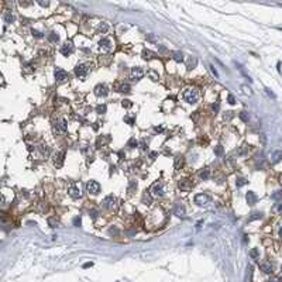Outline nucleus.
I'll use <instances>...</instances> for the list:
<instances>
[{
  "label": "nucleus",
  "mask_w": 282,
  "mask_h": 282,
  "mask_svg": "<svg viewBox=\"0 0 282 282\" xmlns=\"http://www.w3.org/2000/svg\"><path fill=\"white\" fill-rule=\"evenodd\" d=\"M182 96H183V99L186 100L188 103L193 104V103H196V102H198V99H199V92L196 90L195 88H186L185 90H183Z\"/></svg>",
  "instance_id": "nucleus-1"
},
{
  "label": "nucleus",
  "mask_w": 282,
  "mask_h": 282,
  "mask_svg": "<svg viewBox=\"0 0 282 282\" xmlns=\"http://www.w3.org/2000/svg\"><path fill=\"white\" fill-rule=\"evenodd\" d=\"M151 193H152L154 198H161V196H164V193H165L164 183L162 182L154 183V185H152V189H151Z\"/></svg>",
  "instance_id": "nucleus-2"
},
{
  "label": "nucleus",
  "mask_w": 282,
  "mask_h": 282,
  "mask_svg": "<svg viewBox=\"0 0 282 282\" xmlns=\"http://www.w3.org/2000/svg\"><path fill=\"white\" fill-rule=\"evenodd\" d=\"M89 72V68L85 64H79V65L75 66V75H76V78H79V79H85L86 78V75H88Z\"/></svg>",
  "instance_id": "nucleus-3"
},
{
  "label": "nucleus",
  "mask_w": 282,
  "mask_h": 282,
  "mask_svg": "<svg viewBox=\"0 0 282 282\" xmlns=\"http://www.w3.org/2000/svg\"><path fill=\"white\" fill-rule=\"evenodd\" d=\"M86 189H88L89 193L97 195L100 192V185H99V182L90 179V181H88V183H86Z\"/></svg>",
  "instance_id": "nucleus-4"
},
{
  "label": "nucleus",
  "mask_w": 282,
  "mask_h": 282,
  "mask_svg": "<svg viewBox=\"0 0 282 282\" xmlns=\"http://www.w3.org/2000/svg\"><path fill=\"white\" fill-rule=\"evenodd\" d=\"M113 48V44L109 38H103V40L99 41V51L100 52H110Z\"/></svg>",
  "instance_id": "nucleus-5"
},
{
  "label": "nucleus",
  "mask_w": 282,
  "mask_h": 282,
  "mask_svg": "<svg viewBox=\"0 0 282 282\" xmlns=\"http://www.w3.org/2000/svg\"><path fill=\"white\" fill-rule=\"evenodd\" d=\"M55 81L58 82V83H62V82H66L68 79H69V76H68V72H65L64 69H61V68H58V69H55Z\"/></svg>",
  "instance_id": "nucleus-6"
},
{
  "label": "nucleus",
  "mask_w": 282,
  "mask_h": 282,
  "mask_svg": "<svg viewBox=\"0 0 282 282\" xmlns=\"http://www.w3.org/2000/svg\"><path fill=\"white\" fill-rule=\"evenodd\" d=\"M68 193H69V196L72 199H79L82 196V191L81 188L78 186V185H75V183H72L69 188H68Z\"/></svg>",
  "instance_id": "nucleus-7"
},
{
  "label": "nucleus",
  "mask_w": 282,
  "mask_h": 282,
  "mask_svg": "<svg viewBox=\"0 0 282 282\" xmlns=\"http://www.w3.org/2000/svg\"><path fill=\"white\" fill-rule=\"evenodd\" d=\"M143 76H144L143 68H140V66H134V68H131V71H130V78H131L133 81H140Z\"/></svg>",
  "instance_id": "nucleus-8"
},
{
  "label": "nucleus",
  "mask_w": 282,
  "mask_h": 282,
  "mask_svg": "<svg viewBox=\"0 0 282 282\" xmlns=\"http://www.w3.org/2000/svg\"><path fill=\"white\" fill-rule=\"evenodd\" d=\"M66 130H68V126H66L65 120H59L54 124V133H57V134H65Z\"/></svg>",
  "instance_id": "nucleus-9"
},
{
  "label": "nucleus",
  "mask_w": 282,
  "mask_h": 282,
  "mask_svg": "<svg viewBox=\"0 0 282 282\" xmlns=\"http://www.w3.org/2000/svg\"><path fill=\"white\" fill-rule=\"evenodd\" d=\"M209 202H210V198L206 193H198L196 196H195V203L199 205V206L209 205Z\"/></svg>",
  "instance_id": "nucleus-10"
},
{
  "label": "nucleus",
  "mask_w": 282,
  "mask_h": 282,
  "mask_svg": "<svg viewBox=\"0 0 282 282\" xmlns=\"http://www.w3.org/2000/svg\"><path fill=\"white\" fill-rule=\"evenodd\" d=\"M178 188H179L181 191H183V192H188V191H191L192 188H193V182H192L191 179H181L179 181V183H178Z\"/></svg>",
  "instance_id": "nucleus-11"
},
{
  "label": "nucleus",
  "mask_w": 282,
  "mask_h": 282,
  "mask_svg": "<svg viewBox=\"0 0 282 282\" xmlns=\"http://www.w3.org/2000/svg\"><path fill=\"white\" fill-rule=\"evenodd\" d=\"M95 95L97 97H104V96L109 95V89H107L106 85H97L95 88Z\"/></svg>",
  "instance_id": "nucleus-12"
},
{
  "label": "nucleus",
  "mask_w": 282,
  "mask_h": 282,
  "mask_svg": "<svg viewBox=\"0 0 282 282\" xmlns=\"http://www.w3.org/2000/svg\"><path fill=\"white\" fill-rule=\"evenodd\" d=\"M59 51H61V54H62V55L68 57V55L73 51V44L71 42V41H65V42L61 45V49H59Z\"/></svg>",
  "instance_id": "nucleus-13"
},
{
  "label": "nucleus",
  "mask_w": 282,
  "mask_h": 282,
  "mask_svg": "<svg viewBox=\"0 0 282 282\" xmlns=\"http://www.w3.org/2000/svg\"><path fill=\"white\" fill-rule=\"evenodd\" d=\"M64 159H65V152L64 151H58L57 154L54 155V164L57 168H61L64 164Z\"/></svg>",
  "instance_id": "nucleus-14"
},
{
  "label": "nucleus",
  "mask_w": 282,
  "mask_h": 282,
  "mask_svg": "<svg viewBox=\"0 0 282 282\" xmlns=\"http://www.w3.org/2000/svg\"><path fill=\"white\" fill-rule=\"evenodd\" d=\"M114 205H116V198H114L113 195H109V196H106V198H104V200H103V206H104L106 209H113Z\"/></svg>",
  "instance_id": "nucleus-15"
},
{
  "label": "nucleus",
  "mask_w": 282,
  "mask_h": 282,
  "mask_svg": "<svg viewBox=\"0 0 282 282\" xmlns=\"http://www.w3.org/2000/svg\"><path fill=\"white\" fill-rule=\"evenodd\" d=\"M260 268H261V271L265 272V274H271L272 272V265L269 261H262L260 264Z\"/></svg>",
  "instance_id": "nucleus-16"
},
{
  "label": "nucleus",
  "mask_w": 282,
  "mask_h": 282,
  "mask_svg": "<svg viewBox=\"0 0 282 282\" xmlns=\"http://www.w3.org/2000/svg\"><path fill=\"white\" fill-rule=\"evenodd\" d=\"M47 222H48V226L52 227V229H55V227H58L59 226V219L57 216H49L47 219Z\"/></svg>",
  "instance_id": "nucleus-17"
},
{
  "label": "nucleus",
  "mask_w": 282,
  "mask_h": 282,
  "mask_svg": "<svg viewBox=\"0 0 282 282\" xmlns=\"http://www.w3.org/2000/svg\"><path fill=\"white\" fill-rule=\"evenodd\" d=\"M247 203L248 205H255L257 203V196H255V193L254 192H251V191H248L247 192Z\"/></svg>",
  "instance_id": "nucleus-18"
},
{
  "label": "nucleus",
  "mask_w": 282,
  "mask_h": 282,
  "mask_svg": "<svg viewBox=\"0 0 282 282\" xmlns=\"http://www.w3.org/2000/svg\"><path fill=\"white\" fill-rule=\"evenodd\" d=\"M143 58L144 59H147V61H150V59H152V58H155L157 57V54L155 52H152V51H150V49H143Z\"/></svg>",
  "instance_id": "nucleus-19"
},
{
  "label": "nucleus",
  "mask_w": 282,
  "mask_h": 282,
  "mask_svg": "<svg viewBox=\"0 0 282 282\" xmlns=\"http://www.w3.org/2000/svg\"><path fill=\"white\" fill-rule=\"evenodd\" d=\"M174 213H175L176 216H179V217H183L185 216V207H183L182 205H175V209H174Z\"/></svg>",
  "instance_id": "nucleus-20"
},
{
  "label": "nucleus",
  "mask_w": 282,
  "mask_h": 282,
  "mask_svg": "<svg viewBox=\"0 0 282 282\" xmlns=\"http://www.w3.org/2000/svg\"><path fill=\"white\" fill-rule=\"evenodd\" d=\"M209 176H210V171H209V168H203L199 172V178L200 179H203V181H206V179H209Z\"/></svg>",
  "instance_id": "nucleus-21"
},
{
  "label": "nucleus",
  "mask_w": 282,
  "mask_h": 282,
  "mask_svg": "<svg viewBox=\"0 0 282 282\" xmlns=\"http://www.w3.org/2000/svg\"><path fill=\"white\" fill-rule=\"evenodd\" d=\"M281 158H282V151H275L274 154H272V157H271L272 164H277V162H279V161H281Z\"/></svg>",
  "instance_id": "nucleus-22"
},
{
  "label": "nucleus",
  "mask_w": 282,
  "mask_h": 282,
  "mask_svg": "<svg viewBox=\"0 0 282 282\" xmlns=\"http://www.w3.org/2000/svg\"><path fill=\"white\" fill-rule=\"evenodd\" d=\"M97 31H99V33H102V34H106L107 31H109V24H107V23H104V21H102L99 24V27H97Z\"/></svg>",
  "instance_id": "nucleus-23"
},
{
  "label": "nucleus",
  "mask_w": 282,
  "mask_h": 282,
  "mask_svg": "<svg viewBox=\"0 0 282 282\" xmlns=\"http://www.w3.org/2000/svg\"><path fill=\"white\" fill-rule=\"evenodd\" d=\"M172 58H174V61H176V62H182L183 61V54L181 51H174L172 52Z\"/></svg>",
  "instance_id": "nucleus-24"
},
{
  "label": "nucleus",
  "mask_w": 282,
  "mask_h": 282,
  "mask_svg": "<svg viewBox=\"0 0 282 282\" xmlns=\"http://www.w3.org/2000/svg\"><path fill=\"white\" fill-rule=\"evenodd\" d=\"M183 165V157L182 155H178L175 158V169H181Z\"/></svg>",
  "instance_id": "nucleus-25"
},
{
  "label": "nucleus",
  "mask_w": 282,
  "mask_h": 282,
  "mask_svg": "<svg viewBox=\"0 0 282 282\" xmlns=\"http://www.w3.org/2000/svg\"><path fill=\"white\" fill-rule=\"evenodd\" d=\"M130 89L131 88H130V85H127V83H123L119 86V92H120V93H128Z\"/></svg>",
  "instance_id": "nucleus-26"
},
{
  "label": "nucleus",
  "mask_w": 282,
  "mask_h": 282,
  "mask_svg": "<svg viewBox=\"0 0 282 282\" xmlns=\"http://www.w3.org/2000/svg\"><path fill=\"white\" fill-rule=\"evenodd\" d=\"M58 40H59L58 34H55V33H49V34H48V41H49V42H57Z\"/></svg>",
  "instance_id": "nucleus-27"
},
{
  "label": "nucleus",
  "mask_w": 282,
  "mask_h": 282,
  "mask_svg": "<svg viewBox=\"0 0 282 282\" xmlns=\"http://www.w3.org/2000/svg\"><path fill=\"white\" fill-rule=\"evenodd\" d=\"M196 64H198V59H196V58H191V59H189V62H188V69H193L195 66H196Z\"/></svg>",
  "instance_id": "nucleus-28"
},
{
  "label": "nucleus",
  "mask_w": 282,
  "mask_h": 282,
  "mask_svg": "<svg viewBox=\"0 0 282 282\" xmlns=\"http://www.w3.org/2000/svg\"><path fill=\"white\" fill-rule=\"evenodd\" d=\"M241 90H243V93H244V95H248V96L253 95V90H251V88H248L247 85H243V86H241Z\"/></svg>",
  "instance_id": "nucleus-29"
},
{
  "label": "nucleus",
  "mask_w": 282,
  "mask_h": 282,
  "mask_svg": "<svg viewBox=\"0 0 282 282\" xmlns=\"http://www.w3.org/2000/svg\"><path fill=\"white\" fill-rule=\"evenodd\" d=\"M271 199H274V200H279V199H282V191L274 192V193L271 195Z\"/></svg>",
  "instance_id": "nucleus-30"
},
{
  "label": "nucleus",
  "mask_w": 282,
  "mask_h": 282,
  "mask_svg": "<svg viewBox=\"0 0 282 282\" xmlns=\"http://www.w3.org/2000/svg\"><path fill=\"white\" fill-rule=\"evenodd\" d=\"M40 150H41V154L42 155H49V148H48V145H41L40 147Z\"/></svg>",
  "instance_id": "nucleus-31"
},
{
  "label": "nucleus",
  "mask_w": 282,
  "mask_h": 282,
  "mask_svg": "<svg viewBox=\"0 0 282 282\" xmlns=\"http://www.w3.org/2000/svg\"><path fill=\"white\" fill-rule=\"evenodd\" d=\"M96 112H97L99 114L106 113V104H99V106L96 107Z\"/></svg>",
  "instance_id": "nucleus-32"
},
{
  "label": "nucleus",
  "mask_w": 282,
  "mask_h": 282,
  "mask_svg": "<svg viewBox=\"0 0 282 282\" xmlns=\"http://www.w3.org/2000/svg\"><path fill=\"white\" fill-rule=\"evenodd\" d=\"M248 117H250V116H248V113H247V112H241V113H240V119H241L243 121H246V123H247V121H248Z\"/></svg>",
  "instance_id": "nucleus-33"
},
{
  "label": "nucleus",
  "mask_w": 282,
  "mask_h": 282,
  "mask_svg": "<svg viewBox=\"0 0 282 282\" xmlns=\"http://www.w3.org/2000/svg\"><path fill=\"white\" fill-rule=\"evenodd\" d=\"M262 217V213L261 212H254L253 213V216L250 217V220H255V219H261Z\"/></svg>",
  "instance_id": "nucleus-34"
},
{
  "label": "nucleus",
  "mask_w": 282,
  "mask_h": 282,
  "mask_svg": "<svg viewBox=\"0 0 282 282\" xmlns=\"http://www.w3.org/2000/svg\"><path fill=\"white\" fill-rule=\"evenodd\" d=\"M236 183H237V186H238V188H241V186H244V185L247 183V181L244 179V178H238L237 182H236Z\"/></svg>",
  "instance_id": "nucleus-35"
},
{
  "label": "nucleus",
  "mask_w": 282,
  "mask_h": 282,
  "mask_svg": "<svg viewBox=\"0 0 282 282\" xmlns=\"http://www.w3.org/2000/svg\"><path fill=\"white\" fill-rule=\"evenodd\" d=\"M31 34H33L35 38H42V33H40V31H37V30H31Z\"/></svg>",
  "instance_id": "nucleus-36"
},
{
  "label": "nucleus",
  "mask_w": 282,
  "mask_h": 282,
  "mask_svg": "<svg viewBox=\"0 0 282 282\" xmlns=\"http://www.w3.org/2000/svg\"><path fill=\"white\" fill-rule=\"evenodd\" d=\"M128 145L131 147V148H134V147L138 145V143H137V140H136V138H131L130 141H128Z\"/></svg>",
  "instance_id": "nucleus-37"
},
{
  "label": "nucleus",
  "mask_w": 282,
  "mask_h": 282,
  "mask_svg": "<svg viewBox=\"0 0 282 282\" xmlns=\"http://www.w3.org/2000/svg\"><path fill=\"white\" fill-rule=\"evenodd\" d=\"M209 68H210V71H212V73H213V75H214V76H216V78H219V72H217V71H216V68H214V66H213V65H209Z\"/></svg>",
  "instance_id": "nucleus-38"
},
{
  "label": "nucleus",
  "mask_w": 282,
  "mask_h": 282,
  "mask_svg": "<svg viewBox=\"0 0 282 282\" xmlns=\"http://www.w3.org/2000/svg\"><path fill=\"white\" fill-rule=\"evenodd\" d=\"M214 152H216V155H220L222 152H223V147H222V145H217V147H216V150H214Z\"/></svg>",
  "instance_id": "nucleus-39"
},
{
  "label": "nucleus",
  "mask_w": 282,
  "mask_h": 282,
  "mask_svg": "<svg viewBox=\"0 0 282 282\" xmlns=\"http://www.w3.org/2000/svg\"><path fill=\"white\" fill-rule=\"evenodd\" d=\"M121 104H123V107H131L133 103L130 102V100H123V103H121Z\"/></svg>",
  "instance_id": "nucleus-40"
},
{
  "label": "nucleus",
  "mask_w": 282,
  "mask_h": 282,
  "mask_svg": "<svg viewBox=\"0 0 282 282\" xmlns=\"http://www.w3.org/2000/svg\"><path fill=\"white\" fill-rule=\"evenodd\" d=\"M13 20H14V16L13 14H6V21L7 23H11Z\"/></svg>",
  "instance_id": "nucleus-41"
},
{
  "label": "nucleus",
  "mask_w": 282,
  "mask_h": 282,
  "mask_svg": "<svg viewBox=\"0 0 282 282\" xmlns=\"http://www.w3.org/2000/svg\"><path fill=\"white\" fill-rule=\"evenodd\" d=\"M227 100H229V103H230V104H234V103H236V99H234V96H233V95H229Z\"/></svg>",
  "instance_id": "nucleus-42"
},
{
  "label": "nucleus",
  "mask_w": 282,
  "mask_h": 282,
  "mask_svg": "<svg viewBox=\"0 0 282 282\" xmlns=\"http://www.w3.org/2000/svg\"><path fill=\"white\" fill-rule=\"evenodd\" d=\"M250 254H251V257H253V258H257V257H258V251H257L255 248L251 250V253H250Z\"/></svg>",
  "instance_id": "nucleus-43"
},
{
  "label": "nucleus",
  "mask_w": 282,
  "mask_h": 282,
  "mask_svg": "<svg viewBox=\"0 0 282 282\" xmlns=\"http://www.w3.org/2000/svg\"><path fill=\"white\" fill-rule=\"evenodd\" d=\"M124 121H127L128 124H133V123H134V119H131V117H124Z\"/></svg>",
  "instance_id": "nucleus-44"
},
{
  "label": "nucleus",
  "mask_w": 282,
  "mask_h": 282,
  "mask_svg": "<svg viewBox=\"0 0 282 282\" xmlns=\"http://www.w3.org/2000/svg\"><path fill=\"white\" fill-rule=\"evenodd\" d=\"M150 76L152 78V81H157V79H158V76H157V75H155L154 72H152V71H151V72H150Z\"/></svg>",
  "instance_id": "nucleus-45"
},
{
  "label": "nucleus",
  "mask_w": 282,
  "mask_h": 282,
  "mask_svg": "<svg viewBox=\"0 0 282 282\" xmlns=\"http://www.w3.org/2000/svg\"><path fill=\"white\" fill-rule=\"evenodd\" d=\"M217 110H219V103L213 104V112H217Z\"/></svg>",
  "instance_id": "nucleus-46"
},
{
  "label": "nucleus",
  "mask_w": 282,
  "mask_h": 282,
  "mask_svg": "<svg viewBox=\"0 0 282 282\" xmlns=\"http://www.w3.org/2000/svg\"><path fill=\"white\" fill-rule=\"evenodd\" d=\"M73 223L76 224V226H78V224H81V219H79V217H76V219L73 220Z\"/></svg>",
  "instance_id": "nucleus-47"
},
{
  "label": "nucleus",
  "mask_w": 282,
  "mask_h": 282,
  "mask_svg": "<svg viewBox=\"0 0 282 282\" xmlns=\"http://www.w3.org/2000/svg\"><path fill=\"white\" fill-rule=\"evenodd\" d=\"M38 3H40L41 6H45V7H47V6H48V2H38Z\"/></svg>",
  "instance_id": "nucleus-48"
},
{
  "label": "nucleus",
  "mask_w": 282,
  "mask_h": 282,
  "mask_svg": "<svg viewBox=\"0 0 282 282\" xmlns=\"http://www.w3.org/2000/svg\"><path fill=\"white\" fill-rule=\"evenodd\" d=\"M265 90H267V93H268V95H271L272 97H275V95H274V93H272L271 90H269V89H265Z\"/></svg>",
  "instance_id": "nucleus-49"
},
{
  "label": "nucleus",
  "mask_w": 282,
  "mask_h": 282,
  "mask_svg": "<svg viewBox=\"0 0 282 282\" xmlns=\"http://www.w3.org/2000/svg\"><path fill=\"white\" fill-rule=\"evenodd\" d=\"M162 130H164L162 127H155V131H162Z\"/></svg>",
  "instance_id": "nucleus-50"
},
{
  "label": "nucleus",
  "mask_w": 282,
  "mask_h": 282,
  "mask_svg": "<svg viewBox=\"0 0 282 282\" xmlns=\"http://www.w3.org/2000/svg\"><path fill=\"white\" fill-rule=\"evenodd\" d=\"M278 234H279V237H281V238H282V227H281V229H279V231H278Z\"/></svg>",
  "instance_id": "nucleus-51"
},
{
  "label": "nucleus",
  "mask_w": 282,
  "mask_h": 282,
  "mask_svg": "<svg viewBox=\"0 0 282 282\" xmlns=\"http://www.w3.org/2000/svg\"><path fill=\"white\" fill-rule=\"evenodd\" d=\"M278 210H279V212H282V205H279V206H278Z\"/></svg>",
  "instance_id": "nucleus-52"
},
{
  "label": "nucleus",
  "mask_w": 282,
  "mask_h": 282,
  "mask_svg": "<svg viewBox=\"0 0 282 282\" xmlns=\"http://www.w3.org/2000/svg\"><path fill=\"white\" fill-rule=\"evenodd\" d=\"M281 183H282V175H281Z\"/></svg>",
  "instance_id": "nucleus-53"
}]
</instances>
